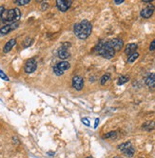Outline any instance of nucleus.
<instances>
[{
    "label": "nucleus",
    "instance_id": "2f4dec72",
    "mask_svg": "<svg viewBox=\"0 0 155 158\" xmlns=\"http://www.w3.org/2000/svg\"><path fill=\"white\" fill-rule=\"evenodd\" d=\"M86 158H91V157H90V156H89V157H86Z\"/></svg>",
    "mask_w": 155,
    "mask_h": 158
},
{
    "label": "nucleus",
    "instance_id": "2eb2a0df",
    "mask_svg": "<svg viewBox=\"0 0 155 158\" xmlns=\"http://www.w3.org/2000/svg\"><path fill=\"white\" fill-rule=\"evenodd\" d=\"M155 128V122L154 121H150V122H147L142 126V129L147 130V131H150L151 130H153Z\"/></svg>",
    "mask_w": 155,
    "mask_h": 158
},
{
    "label": "nucleus",
    "instance_id": "72a5a7b5",
    "mask_svg": "<svg viewBox=\"0 0 155 158\" xmlns=\"http://www.w3.org/2000/svg\"><path fill=\"white\" fill-rule=\"evenodd\" d=\"M140 158H143V157H140Z\"/></svg>",
    "mask_w": 155,
    "mask_h": 158
},
{
    "label": "nucleus",
    "instance_id": "f3484780",
    "mask_svg": "<svg viewBox=\"0 0 155 158\" xmlns=\"http://www.w3.org/2000/svg\"><path fill=\"white\" fill-rule=\"evenodd\" d=\"M130 147H131V142H125V143H122L121 145L118 146V150H120L121 152H124V151H126L127 149H128Z\"/></svg>",
    "mask_w": 155,
    "mask_h": 158
},
{
    "label": "nucleus",
    "instance_id": "473e14b6",
    "mask_svg": "<svg viewBox=\"0 0 155 158\" xmlns=\"http://www.w3.org/2000/svg\"><path fill=\"white\" fill-rule=\"evenodd\" d=\"M114 158H119V157H114Z\"/></svg>",
    "mask_w": 155,
    "mask_h": 158
},
{
    "label": "nucleus",
    "instance_id": "9d476101",
    "mask_svg": "<svg viewBox=\"0 0 155 158\" xmlns=\"http://www.w3.org/2000/svg\"><path fill=\"white\" fill-rule=\"evenodd\" d=\"M137 48H138V46H137V44H135V43L127 44V47L125 48V54L130 56L131 55H132V54H134V52H136Z\"/></svg>",
    "mask_w": 155,
    "mask_h": 158
},
{
    "label": "nucleus",
    "instance_id": "f03ea898",
    "mask_svg": "<svg viewBox=\"0 0 155 158\" xmlns=\"http://www.w3.org/2000/svg\"><path fill=\"white\" fill-rule=\"evenodd\" d=\"M21 17V12L18 8L11 9V10H4L2 15H1V20L2 22H17V20H19Z\"/></svg>",
    "mask_w": 155,
    "mask_h": 158
},
{
    "label": "nucleus",
    "instance_id": "412c9836",
    "mask_svg": "<svg viewBox=\"0 0 155 158\" xmlns=\"http://www.w3.org/2000/svg\"><path fill=\"white\" fill-rule=\"evenodd\" d=\"M109 78H110V73H105L101 78V81H100L101 85H105L107 83V81L109 80Z\"/></svg>",
    "mask_w": 155,
    "mask_h": 158
},
{
    "label": "nucleus",
    "instance_id": "423d86ee",
    "mask_svg": "<svg viewBox=\"0 0 155 158\" xmlns=\"http://www.w3.org/2000/svg\"><path fill=\"white\" fill-rule=\"evenodd\" d=\"M72 4V0H57L56 1V8L60 12H67L71 8Z\"/></svg>",
    "mask_w": 155,
    "mask_h": 158
},
{
    "label": "nucleus",
    "instance_id": "6ab92c4d",
    "mask_svg": "<svg viewBox=\"0 0 155 158\" xmlns=\"http://www.w3.org/2000/svg\"><path fill=\"white\" fill-rule=\"evenodd\" d=\"M128 80H130V78H128V76H127V75H122V76H120L119 79H118V85L121 86V85L127 83Z\"/></svg>",
    "mask_w": 155,
    "mask_h": 158
},
{
    "label": "nucleus",
    "instance_id": "f8f14e48",
    "mask_svg": "<svg viewBox=\"0 0 155 158\" xmlns=\"http://www.w3.org/2000/svg\"><path fill=\"white\" fill-rule=\"evenodd\" d=\"M57 55L60 59H67L71 56V54H70V51H68L67 49L61 47L59 49L58 52H57Z\"/></svg>",
    "mask_w": 155,
    "mask_h": 158
},
{
    "label": "nucleus",
    "instance_id": "b1692460",
    "mask_svg": "<svg viewBox=\"0 0 155 158\" xmlns=\"http://www.w3.org/2000/svg\"><path fill=\"white\" fill-rule=\"evenodd\" d=\"M0 78L1 79H3V80H6V81H9V77L1 71V70H0Z\"/></svg>",
    "mask_w": 155,
    "mask_h": 158
},
{
    "label": "nucleus",
    "instance_id": "a878e982",
    "mask_svg": "<svg viewBox=\"0 0 155 158\" xmlns=\"http://www.w3.org/2000/svg\"><path fill=\"white\" fill-rule=\"evenodd\" d=\"M48 8H49V4H48V3H43V4L41 5V10H42V11H46Z\"/></svg>",
    "mask_w": 155,
    "mask_h": 158
},
{
    "label": "nucleus",
    "instance_id": "39448f33",
    "mask_svg": "<svg viewBox=\"0 0 155 158\" xmlns=\"http://www.w3.org/2000/svg\"><path fill=\"white\" fill-rule=\"evenodd\" d=\"M37 68V62L34 58H31L29 59L27 62L25 64L24 70L26 73H32L35 72V70Z\"/></svg>",
    "mask_w": 155,
    "mask_h": 158
},
{
    "label": "nucleus",
    "instance_id": "7c9ffc66",
    "mask_svg": "<svg viewBox=\"0 0 155 158\" xmlns=\"http://www.w3.org/2000/svg\"><path fill=\"white\" fill-rule=\"evenodd\" d=\"M98 124H99V118H96L95 119V124H94V128H97Z\"/></svg>",
    "mask_w": 155,
    "mask_h": 158
},
{
    "label": "nucleus",
    "instance_id": "9b49d317",
    "mask_svg": "<svg viewBox=\"0 0 155 158\" xmlns=\"http://www.w3.org/2000/svg\"><path fill=\"white\" fill-rule=\"evenodd\" d=\"M145 83L149 88H155V73H150L146 77Z\"/></svg>",
    "mask_w": 155,
    "mask_h": 158
},
{
    "label": "nucleus",
    "instance_id": "4be33fe9",
    "mask_svg": "<svg viewBox=\"0 0 155 158\" xmlns=\"http://www.w3.org/2000/svg\"><path fill=\"white\" fill-rule=\"evenodd\" d=\"M14 3L17 4L18 6H24V5L29 4L30 3V0H15Z\"/></svg>",
    "mask_w": 155,
    "mask_h": 158
},
{
    "label": "nucleus",
    "instance_id": "a211bd4d",
    "mask_svg": "<svg viewBox=\"0 0 155 158\" xmlns=\"http://www.w3.org/2000/svg\"><path fill=\"white\" fill-rule=\"evenodd\" d=\"M139 57V54L138 52H134V54H132V55H131L130 56H128V58H127V63H133L134 61Z\"/></svg>",
    "mask_w": 155,
    "mask_h": 158
},
{
    "label": "nucleus",
    "instance_id": "aec40b11",
    "mask_svg": "<svg viewBox=\"0 0 155 158\" xmlns=\"http://www.w3.org/2000/svg\"><path fill=\"white\" fill-rule=\"evenodd\" d=\"M117 137V133L116 131H110V133H108L107 134H105L103 136V138L105 139H114Z\"/></svg>",
    "mask_w": 155,
    "mask_h": 158
},
{
    "label": "nucleus",
    "instance_id": "0eeeda50",
    "mask_svg": "<svg viewBox=\"0 0 155 158\" xmlns=\"http://www.w3.org/2000/svg\"><path fill=\"white\" fill-rule=\"evenodd\" d=\"M107 42L115 51H121L122 48L124 47V42H123L122 39H120V38H113V39H111L109 41H107Z\"/></svg>",
    "mask_w": 155,
    "mask_h": 158
},
{
    "label": "nucleus",
    "instance_id": "6e6552de",
    "mask_svg": "<svg viewBox=\"0 0 155 158\" xmlns=\"http://www.w3.org/2000/svg\"><path fill=\"white\" fill-rule=\"evenodd\" d=\"M72 87L76 91H81L84 88V79L80 75H75L72 78Z\"/></svg>",
    "mask_w": 155,
    "mask_h": 158
},
{
    "label": "nucleus",
    "instance_id": "20e7f679",
    "mask_svg": "<svg viewBox=\"0 0 155 158\" xmlns=\"http://www.w3.org/2000/svg\"><path fill=\"white\" fill-rule=\"evenodd\" d=\"M18 26H19L18 22H13L11 24L3 26V27L0 28V36H6V34L10 33L12 31L18 28Z\"/></svg>",
    "mask_w": 155,
    "mask_h": 158
},
{
    "label": "nucleus",
    "instance_id": "f257e3e1",
    "mask_svg": "<svg viewBox=\"0 0 155 158\" xmlns=\"http://www.w3.org/2000/svg\"><path fill=\"white\" fill-rule=\"evenodd\" d=\"M74 34L81 40L87 39L92 32V25L89 20H82L80 23L74 25Z\"/></svg>",
    "mask_w": 155,
    "mask_h": 158
},
{
    "label": "nucleus",
    "instance_id": "c85d7f7f",
    "mask_svg": "<svg viewBox=\"0 0 155 158\" xmlns=\"http://www.w3.org/2000/svg\"><path fill=\"white\" fill-rule=\"evenodd\" d=\"M4 7L3 6H0V17H1V15H2V13H3V12H4Z\"/></svg>",
    "mask_w": 155,
    "mask_h": 158
},
{
    "label": "nucleus",
    "instance_id": "c756f323",
    "mask_svg": "<svg viewBox=\"0 0 155 158\" xmlns=\"http://www.w3.org/2000/svg\"><path fill=\"white\" fill-rule=\"evenodd\" d=\"M124 2V0H114L115 4H122Z\"/></svg>",
    "mask_w": 155,
    "mask_h": 158
},
{
    "label": "nucleus",
    "instance_id": "7ed1b4c3",
    "mask_svg": "<svg viewBox=\"0 0 155 158\" xmlns=\"http://www.w3.org/2000/svg\"><path fill=\"white\" fill-rule=\"evenodd\" d=\"M95 50L98 52V55H100L102 57L106 59H111L115 55V51L109 45L108 42L101 41L96 46Z\"/></svg>",
    "mask_w": 155,
    "mask_h": 158
},
{
    "label": "nucleus",
    "instance_id": "cd10ccee",
    "mask_svg": "<svg viewBox=\"0 0 155 158\" xmlns=\"http://www.w3.org/2000/svg\"><path fill=\"white\" fill-rule=\"evenodd\" d=\"M149 50L150 51H155V39L150 43V46H149Z\"/></svg>",
    "mask_w": 155,
    "mask_h": 158
},
{
    "label": "nucleus",
    "instance_id": "5701e85b",
    "mask_svg": "<svg viewBox=\"0 0 155 158\" xmlns=\"http://www.w3.org/2000/svg\"><path fill=\"white\" fill-rule=\"evenodd\" d=\"M54 73H55V75H57V76H60V75H62L64 73L63 72H61V71H60V70L56 67V66H54Z\"/></svg>",
    "mask_w": 155,
    "mask_h": 158
},
{
    "label": "nucleus",
    "instance_id": "ddd939ff",
    "mask_svg": "<svg viewBox=\"0 0 155 158\" xmlns=\"http://www.w3.org/2000/svg\"><path fill=\"white\" fill-rule=\"evenodd\" d=\"M15 44H16V39H15V38H13V39H11L10 41H8V42L5 44L4 48H3V52L7 54V52L11 51V50L15 46Z\"/></svg>",
    "mask_w": 155,
    "mask_h": 158
},
{
    "label": "nucleus",
    "instance_id": "1a4fd4ad",
    "mask_svg": "<svg viewBox=\"0 0 155 158\" xmlns=\"http://www.w3.org/2000/svg\"><path fill=\"white\" fill-rule=\"evenodd\" d=\"M154 10H155V7L153 5H149L147 7H145L141 11L140 15L143 17V18L148 19V18H149V17H151V15L154 13Z\"/></svg>",
    "mask_w": 155,
    "mask_h": 158
},
{
    "label": "nucleus",
    "instance_id": "393cba45",
    "mask_svg": "<svg viewBox=\"0 0 155 158\" xmlns=\"http://www.w3.org/2000/svg\"><path fill=\"white\" fill-rule=\"evenodd\" d=\"M31 38H27V39H26V41H25V43H24V46L25 47H29L31 45Z\"/></svg>",
    "mask_w": 155,
    "mask_h": 158
},
{
    "label": "nucleus",
    "instance_id": "4468645a",
    "mask_svg": "<svg viewBox=\"0 0 155 158\" xmlns=\"http://www.w3.org/2000/svg\"><path fill=\"white\" fill-rule=\"evenodd\" d=\"M55 66L60 70V71L63 72V73H65L66 71H68V70L71 68V64L68 63V61H62V62H59Z\"/></svg>",
    "mask_w": 155,
    "mask_h": 158
},
{
    "label": "nucleus",
    "instance_id": "dca6fc26",
    "mask_svg": "<svg viewBox=\"0 0 155 158\" xmlns=\"http://www.w3.org/2000/svg\"><path fill=\"white\" fill-rule=\"evenodd\" d=\"M123 153L127 157H132L134 155V153H135V150H134V148L131 146V147H130L128 149H127L126 151H124Z\"/></svg>",
    "mask_w": 155,
    "mask_h": 158
},
{
    "label": "nucleus",
    "instance_id": "bb28decb",
    "mask_svg": "<svg viewBox=\"0 0 155 158\" xmlns=\"http://www.w3.org/2000/svg\"><path fill=\"white\" fill-rule=\"evenodd\" d=\"M82 122L84 123V124L86 125V126H90V120L88 119V118H82Z\"/></svg>",
    "mask_w": 155,
    "mask_h": 158
}]
</instances>
